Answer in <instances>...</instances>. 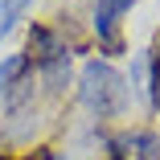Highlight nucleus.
I'll return each mask as SVG.
<instances>
[{
	"label": "nucleus",
	"mask_w": 160,
	"mask_h": 160,
	"mask_svg": "<svg viewBox=\"0 0 160 160\" xmlns=\"http://www.w3.org/2000/svg\"><path fill=\"white\" fill-rule=\"evenodd\" d=\"M29 62H33V70L41 74L45 90L58 94L62 86L70 82V49L45 25H33V33H29Z\"/></svg>",
	"instance_id": "nucleus-2"
},
{
	"label": "nucleus",
	"mask_w": 160,
	"mask_h": 160,
	"mask_svg": "<svg viewBox=\"0 0 160 160\" xmlns=\"http://www.w3.org/2000/svg\"><path fill=\"white\" fill-rule=\"evenodd\" d=\"M136 0H94V33L107 49H119V17Z\"/></svg>",
	"instance_id": "nucleus-3"
},
{
	"label": "nucleus",
	"mask_w": 160,
	"mask_h": 160,
	"mask_svg": "<svg viewBox=\"0 0 160 160\" xmlns=\"http://www.w3.org/2000/svg\"><path fill=\"white\" fill-rule=\"evenodd\" d=\"M78 94H82V103L99 115V119H115L127 107V78L111 66V62H99V58H94V62L82 66Z\"/></svg>",
	"instance_id": "nucleus-1"
},
{
	"label": "nucleus",
	"mask_w": 160,
	"mask_h": 160,
	"mask_svg": "<svg viewBox=\"0 0 160 160\" xmlns=\"http://www.w3.org/2000/svg\"><path fill=\"white\" fill-rule=\"evenodd\" d=\"M29 4L33 0H0V37H8L17 29V21L29 12Z\"/></svg>",
	"instance_id": "nucleus-4"
}]
</instances>
